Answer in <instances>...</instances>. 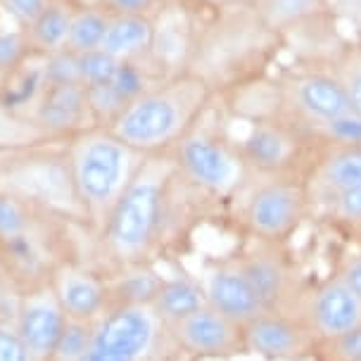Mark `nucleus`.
I'll return each instance as SVG.
<instances>
[{"label": "nucleus", "mask_w": 361, "mask_h": 361, "mask_svg": "<svg viewBox=\"0 0 361 361\" xmlns=\"http://www.w3.org/2000/svg\"><path fill=\"white\" fill-rule=\"evenodd\" d=\"M64 157L83 226L98 235L121 192L138 173L143 154L117 138L109 126L95 124L64 140Z\"/></svg>", "instance_id": "obj_1"}, {"label": "nucleus", "mask_w": 361, "mask_h": 361, "mask_svg": "<svg viewBox=\"0 0 361 361\" xmlns=\"http://www.w3.org/2000/svg\"><path fill=\"white\" fill-rule=\"evenodd\" d=\"M169 178L171 166L166 162H143L98 231L102 252L117 271L145 264L157 245L166 216Z\"/></svg>", "instance_id": "obj_2"}, {"label": "nucleus", "mask_w": 361, "mask_h": 361, "mask_svg": "<svg viewBox=\"0 0 361 361\" xmlns=\"http://www.w3.org/2000/svg\"><path fill=\"white\" fill-rule=\"evenodd\" d=\"M0 188L27 200L43 214L83 226V214L64 157V143L22 152L8 162L0 169Z\"/></svg>", "instance_id": "obj_3"}, {"label": "nucleus", "mask_w": 361, "mask_h": 361, "mask_svg": "<svg viewBox=\"0 0 361 361\" xmlns=\"http://www.w3.org/2000/svg\"><path fill=\"white\" fill-rule=\"evenodd\" d=\"M200 95L190 86L145 90L109 124L112 133L140 154L162 150L185 131Z\"/></svg>", "instance_id": "obj_4"}, {"label": "nucleus", "mask_w": 361, "mask_h": 361, "mask_svg": "<svg viewBox=\"0 0 361 361\" xmlns=\"http://www.w3.org/2000/svg\"><path fill=\"white\" fill-rule=\"evenodd\" d=\"M62 219H45L36 228L0 243V286L12 298L50 286L55 269L69 257Z\"/></svg>", "instance_id": "obj_5"}, {"label": "nucleus", "mask_w": 361, "mask_h": 361, "mask_svg": "<svg viewBox=\"0 0 361 361\" xmlns=\"http://www.w3.org/2000/svg\"><path fill=\"white\" fill-rule=\"evenodd\" d=\"M50 290L64 309L67 319L95 321L109 312V283L98 269H90L81 259H64L50 279Z\"/></svg>", "instance_id": "obj_6"}, {"label": "nucleus", "mask_w": 361, "mask_h": 361, "mask_svg": "<svg viewBox=\"0 0 361 361\" xmlns=\"http://www.w3.org/2000/svg\"><path fill=\"white\" fill-rule=\"evenodd\" d=\"M38 128L50 138L64 143L79 131L95 126L88 107V93L81 83H62V86H43L38 98L27 107V112Z\"/></svg>", "instance_id": "obj_7"}, {"label": "nucleus", "mask_w": 361, "mask_h": 361, "mask_svg": "<svg viewBox=\"0 0 361 361\" xmlns=\"http://www.w3.org/2000/svg\"><path fill=\"white\" fill-rule=\"evenodd\" d=\"M19 338L29 347L34 361H45L50 350L67 326V314L57 302L50 286L31 290L15 300V314L10 316Z\"/></svg>", "instance_id": "obj_8"}, {"label": "nucleus", "mask_w": 361, "mask_h": 361, "mask_svg": "<svg viewBox=\"0 0 361 361\" xmlns=\"http://www.w3.org/2000/svg\"><path fill=\"white\" fill-rule=\"evenodd\" d=\"M166 333L171 335L180 350L202 354V357L231 354L243 343V326L226 319L209 305L176 321L173 326H166Z\"/></svg>", "instance_id": "obj_9"}, {"label": "nucleus", "mask_w": 361, "mask_h": 361, "mask_svg": "<svg viewBox=\"0 0 361 361\" xmlns=\"http://www.w3.org/2000/svg\"><path fill=\"white\" fill-rule=\"evenodd\" d=\"M178 166L195 185L214 192L233 188L238 176V164L231 152L216 140L200 133L180 140Z\"/></svg>", "instance_id": "obj_10"}, {"label": "nucleus", "mask_w": 361, "mask_h": 361, "mask_svg": "<svg viewBox=\"0 0 361 361\" xmlns=\"http://www.w3.org/2000/svg\"><path fill=\"white\" fill-rule=\"evenodd\" d=\"M202 290L204 298H207V305L216 309L219 314H224L226 319L235 321L238 326L250 324L252 319L264 314L255 290L250 288L247 279L240 274L238 267L216 269Z\"/></svg>", "instance_id": "obj_11"}, {"label": "nucleus", "mask_w": 361, "mask_h": 361, "mask_svg": "<svg viewBox=\"0 0 361 361\" xmlns=\"http://www.w3.org/2000/svg\"><path fill=\"white\" fill-rule=\"evenodd\" d=\"M316 331L326 338H338L361 324V300L345 283L328 286L316 295L312 305Z\"/></svg>", "instance_id": "obj_12"}, {"label": "nucleus", "mask_w": 361, "mask_h": 361, "mask_svg": "<svg viewBox=\"0 0 361 361\" xmlns=\"http://www.w3.org/2000/svg\"><path fill=\"white\" fill-rule=\"evenodd\" d=\"M243 343L262 357H293L305 340L295 324L264 312L243 326Z\"/></svg>", "instance_id": "obj_13"}, {"label": "nucleus", "mask_w": 361, "mask_h": 361, "mask_svg": "<svg viewBox=\"0 0 361 361\" xmlns=\"http://www.w3.org/2000/svg\"><path fill=\"white\" fill-rule=\"evenodd\" d=\"M298 192L286 185H269L255 192L250 202L247 216L257 233L262 235H279L290 228L298 216Z\"/></svg>", "instance_id": "obj_14"}, {"label": "nucleus", "mask_w": 361, "mask_h": 361, "mask_svg": "<svg viewBox=\"0 0 361 361\" xmlns=\"http://www.w3.org/2000/svg\"><path fill=\"white\" fill-rule=\"evenodd\" d=\"M162 276H157L147 264L126 267L107 276L109 283V309L112 307H152L162 286Z\"/></svg>", "instance_id": "obj_15"}, {"label": "nucleus", "mask_w": 361, "mask_h": 361, "mask_svg": "<svg viewBox=\"0 0 361 361\" xmlns=\"http://www.w3.org/2000/svg\"><path fill=\"white\" fill-rule=\"evenodd\" d=\"M154 41L152 22L145 15H112L102 41V50L114 60H133Z\"/></svg>", "instance_id": "obj_16"}, {"label": "nucleus", "mask_w": 361, "mask_h": 361, "mask_svg": "<svg viewBox=\"0 0 361 361\" xmlns=\"http://www.w3.org/2000/svg\"><path fill=\"white\" fill-rule=\"evenodd\" d=\"M57 143L60 140L50 138L43 128H38L29 114L0 95V152H29Z\"/></svg>", "instance_id": "obj_17"}, {"label": "nucleus", "mask_w": 361, "mask_h": 361, "mask_svg": "<svg viewBox=\"0 0 361 361\" xmlns=\"http://www.w3.org/2000/svg\"><path fill=\"white\" fill-rule=\"evenodd\" d=\"M74 8L64 0H53L27 31L29 45L36 55H50L67 50L69 24H72Z\"/></svg>", "instance_id": "obj_18"}, {"label": "nucleus", "mask_w": 361, "mask_h": 361, "mask_svg": "<svg viewBox=\"0 0 361 361\" xmlns=\"http://www.w3.org/2000/svg\"><path fill=\"white\" fill-rule=\"evenodd\" d=\"M207 305L204 290L188 279H164L159 286L157 298L152 302L154 314L162 319L164 326H173L192 312Z\"/></svg>", "instance_id": "obj_19"}, {"label": "nucleus", "mask_w": 361, "mask_h": 361, "mask_svg": "<svg viewBox=\"0 0 361 361\" xmlns=\"http://www.w3.org/2000/svg\"><path fill=\"white\" fill-rule=\"evenodd\" d=\"M300 102L305 109L319 119H338L343 114L352 112L350 90H345L338 81L326 79V76H314V79L302 81L300 86Z\"/></svg>", "instance_id": "obj_20"}, {"label": "nucleus", "mask_w": 361, "mask_h": 361, "mask_svg": "<svg viewBox=\"0 0 361 361\" xmlns=\"http://www.w3.org/2000/svg\"><path fill=\"white\" fill-rule=\"evenodd\" d=\"M238 269L247 279L250 288L255 290L264 312H271L283 300V295H286V274L274 259L252 257V259L238 264Z\"/></svg>", "instance_id": "obj_21"}, {"label": "nucleus", "mask_w": 361, "mask_h": 361, "mask_svg": "<svg viewBox=\"0 0 361 361\" xmlns=\"http://www.w3.org/2000/svg\"><path fill=\"white\" fill-rule=\"evenodd\" d=\"M109 12L102 8H74L72 24H69L67 50L74 55L90 53V50L102 48L107 27H109Z\"/></svg>", "instance_id": "obj_22"}, {"label": "nucleus", "mask_w": 361, "mask_h": 361, "mask_svg": "<svg viewBox=\"0 0 361 361\" xmlns=\"http://www.w3.org/2000/svg\"><path fill=\"white\" fill-rule=\"evenodd\" d=\"M45 219H55L50 214H43L27 200L17 197L15 192H8L0 188V243H8L12 238L27 233V231L36 228Z\"/></svg>", "instance_id": "obj_23"}, {"label": "nucleus", "mask_w": 361, "mask_h": 361, "mask_svg": "<svg viewBox=\"0 0 361 361\" xmlns=\"http://www.w3.org/2000/svg\"><path fill=\"white\" fill-rule=\"evenodd\" d=\"M93 328L90 321L69 319L45 361H81L93 343Z\"/></svg>", "instance_id": "obj_24"}, {"label": "nucleus", "mask_w": 361, "mask_h": 361, "mask_svg": "<svg viewBox=\"0 0 361 361\" xmlns=\"http://www.w3.org/2000/svg\"><path fill=\"white\" fill-rule=\"evenodd\" d=\"M245 152L259 166H276L286 159L288 143L281 133L271 131V128H255L250 138L245 140Z\"/></svg>", "instance_id": "obj_25"}, {"label": "nucleus", "mask_w": 361, "mask_h": 361, "mask_svg": "<svg viewBox=\"0 0 361 361\" xmlns=\"http://www.w3.org/2000/svg\"><path fill=\"white\" fill-rule=\"evenodd\" d=\"M34 50L29 45L27 31L8 24L0 29V74H12L15 69L24 67V62L31 60Z\"/></svg>", "instance_id": "obj_26"}, {"label": "nucleus", "mask_w": 361, "mask_h": 361, "mask_svg": "<svg viewBox=\"0 0 361 361\" xmlns=\"http://www.w3.org/2000/svg\"><path fill=\"white\" fill-rule=\"evenodd\" d=\"M117 67H119V60H114V57L105 53L102 48L76 55L79 81H81V86H86V88L107 86V83L112 81L114 72H117Z\"/></svg>", "instance_id": "obj_27"}, {"label": "nucleus", "mask_w": 361, "mask_h": 361, "mask_svg": "<svg viewBox=\"0 0 361 361\" xmlns=\"http://www.w3.org/2000/svg\"><path fill=\"white\" fill-rule=\"evenodd\" d=\"M326 178L338 190L361 185V147H350V150L335 154L331 162H328Z\"/></svg>", "instance_id": "obj_28"}, {"label": "nucleus", "mask_w": 361, "mask_h": 361, "mask_svg": "<svg viewBox=\"0 0 361 361\" xmlns=\"http://www.w3.org/2000/svg\"><path fill=\"white\" fill-rule=\"evenodd\" d=\"M107 86L112 88V93L117 95L124 105H128V102L135 100L138 95H143L147 90L143 74H140V69L133 64V60H121L117 72L112 76V81H109Z\"/></svg>", "instance_id": "obj_29"}, {"label": "nucleus", "mask_w": 361, "mask_h": 361, "mask_svg": "<svg viewBox=\"0 0 361 361\" xmlns=\"http://www.w3.org/2000/svg\"><path fill=\"white\" fill-rule=\"evenodd\" d=\"M53 0H0V10L19 29H29Z\"/></svg>", "instance_id": "obj_30"}, {"label": "nucleus", "mask_w": 361, "mask_h": 361, "mask_svg": "<svg viewBox=\"0 0 361 361\" xmlns=\"http://www.w3.org/2000/svg\"><path fill=\"white\" fill-rule=\"evenodd\" d=\"M0 361H34L29 347L19 338L15 324L8 316L0 321Z\"/></svg>", "instance_id": "obj_31"}, {"label": "nucleus", "mask_w": 361, "mask_h": 361, "mask_svg": "<svg viewBox=\"0 0 361 361\" xmlns=\"http://www.w3.org/2000/svg\"><path fill=\"white\" fill-rule=\"evenodd\" d=\"M331 352L338 361H361V324L338 338H331Z\"/></svg>", "instance_id": "obj_32"}, {"label": "nucleus", "mask_w": 361, "mask_h": 361, "mask_svg": "<svg viewBox=\"0 0 361 361\" xmlns=\"http://www.w3.org/2000/svg\"><path fill=\"white\" fill-rule=\"evenodd\" d=\"M328 128L335 138L345 140V143L361 145V117L357 112H347L343 117L328 121Z\"/></svg>", "instance_id": "obj_33"}, {"label": "nucleus", "mask_w": 361, "mask_h": 361, "mask_svg": "<svg viewBox=\"0 0 361 361\" xmlns=\"http://www.w3.org/2000/svg\"><path fill=\"white\" fill-rule=\"evenodd\" d=\"M152 0H102V10L109 15H143Z\"/></svg>", "instance_id": "obj_34"}, {"label": "nucleus", "mask_w": 361, "mask_h": 361, "mask_svg": "<svg viewBox=\"0 0 361 361\" xmlns=\"http://www.w3.org/2000/svg\"><path fill=\"white\" fill-rule=\"evenodd\" d=\"M338 209L345 219H361V185L340 190Z\"/></svg>", "instance_id": "obj_35"}, {"label": "nucleus", "mask_w": 361, "mask_h": 361, "mask_svg": "<svg viewBox=\"0 0 361 361\" xmlns=\"http://www.w3.org/2000/svg\"><path fill=\"white\" fill-rule=\"evenodd\" d=\"M343 283L361 300V259H357L350 269L345 271V281Z\"/></svg>", "instance_id": "obj_36"}, {"label": "nucleus", "mask_w": 361, "mask_h": 361, "mask_svg": "<svg viewBox=\"0 0 361 361\" xmlns=\"http://www.w3.org/2000/svg\"><path fill=\"white\" fill-rule=\"evenodd\" d=\"M274 8L279 10V15H300V12H305L309 8V0H276Z\"/></svg>", "instance_id": "obj_37"}, {"label": "nucleus", "mask_w": 361, "mask_h": 361, "mask_svg": "<svg viewBox=\"0 0 361 361\" xmlns=\"http://www.w3.org/2000/svg\"><path fill=\"white\" fill-rule=\"evenodd\" d=\"M350 100H352V112H357L361 117V74L354 76L350 86Z\"/></svg>", "instance_id": "obj_38"}, {"label": "nucleus", "mask_w": 361, "mask_h": 361, "mask_svg": "<svg viewBox=\"0 0 361 361\" xmlns=\"http://www.w3.org/2000/svg\"><path fill=\"white\" fill-rule=\"evenodd\" d=\"M19 154H22V152H0V169H3L8 162H12L15 157H19Z\"/></svg>", "instance_id": "obj_39"}, {"label": "nucleus", "mask_w": 361, "mask_h": 361, "mask_svg": "<svg viewBox=\"0 0 361 361\" xmlns=\"http://www.w3.org/2000/svg\"><path fill=\"white\" fill-rule=\"evenodd\" d=\"M5 319V312H3V309H0V321H3Z\"/></svg>", "instance_id": "obj_40"}, {"label": "nucleus", "mask_w": 361, "mask_h": 361, "mask_svg": "<svg viewBox=\"0 0 361 361\" xmlns=\"http://www.w3.org/2000/svg\"><path fill=\"white\" fill-rule=\"evenodd\" d=\"M150 361H152V359H150Z\"/></svg>", "instance_id": "obj_41"}]
</instances>
